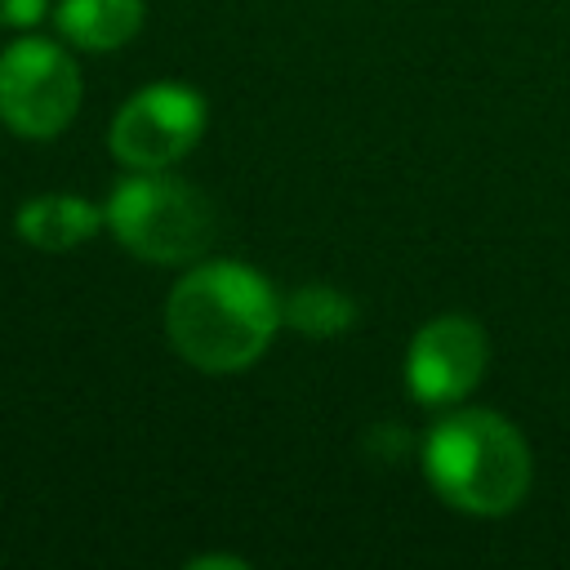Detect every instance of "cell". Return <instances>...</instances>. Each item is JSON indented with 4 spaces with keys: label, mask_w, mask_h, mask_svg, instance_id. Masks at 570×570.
I'll return each instance as SVG.
<instances>
[{
    "label": "cell",
    "mask_w": 570,
    "mask_h": 570,
    "mask_svg": "<svg viewBox=\"0 0 570 570\" xmlns=\"http://www.w3.org/2000/svg\"><path fill=\"white\" fill-rule=\"evenodd\" d=\"M281 325V294L272 281L232 258L196 263L165 298L169 343L205 374H236L254 365Z\"/></svg>",
    "instance_id": "obj_1"
},
{
    "label": "cell",
    "mask_w": 570,
    "mask_h": 570,
    "mask_svg": "<svg viewBox=\"0 0 570 570\" xmlns=\"http://www.w3.org/2000/svg\"><path fill=\"white\" fill-rule=\"evenodd\" d=\"M423 472L432 490L472 517H503L530 494L534 459L517 423L494 410H450L423 441Z\"/></svg>",
    "instance_id": "obj_2"
},
{
    "label": "cell",
    "mask_w": 570,
    "mask_h": 570,
    "mask_svg": "<svg viewBox=\"0 0 570 570\" xmlns=\"http://www.w3.org/2000/svg\"><path fill=\"white\" fill-rule=\"evenodd\" d=\"M111 236L147 263H191L209 249L218 218L205 191L169 169H129L102 205Z\"/></svg>",
    "instance_id": "obj_3"
},
{
    "label": "cell",
    "mask_w": 570,
    "mask_h": 570,
    "mask_svg": "<svg viewBox=\"0 0 570 570\" xmlns=\"http://www.w3.org/2000/svg\"><path fill=\"white\" fill-rule=\"evenodd\" d=\"M80 71L71 53L40 36H18L0 49V120L18 138H53L76 120Z\"/></svg>",
    "instance_id": "obj_4"
},
{
    "label": "cell",
    "mask_w": 570,
    "mask_h": 570,
    "mask_svg": "<svg viewBox=\"0 0 570 570\" xmlns=\"http://www.w3.org/2000/svg\"><path fill=\"white\" fill-rule=\"evenodd\" d=\"M205 120L209 107L191 85L156 80L134 98H125L107 142L125 169H169L200 142Z\"/></svg>",
    "instance_id": "obj_5"
},
{
    "label": "cell",
    "mask_w": 570,
    "mask_h": 570,
    "mask_svg": "<svg viewBox=\"0 0 570 570\" xmlns=\"http://www.w3.org/2000/svg\"><path fill=\"white\" fill-rule=\"evenodd\" d=\"M490 365V338L472 316H432L405 352V383L423 405H459Z\"/></svg>",
    "instance_id": "obj_6"
},
{
    "label": "cell",
    "mask_w": 570,
    "mask_h": 570,
    "mask_svg": "<svg viewBox=\"0 0 570 570\" xmlns=\"http://www.w3.org/2000/svg\"><path fill=\"white\" fill-rule=\"evenodd\" d=\"M98 227H107V214L98 205H89L85 196H71V191H45V196H31L22 209H18V232L27 245L45 249V254H62V249H76L80 240H89Z\"/></svg>",
    "instance_id": "obj_7"
},
{
    "label": "cell",
    "mask_w": 570,
    "mask_h": 570,
    "mask_svg": "<svg viewBox=\"0 0 570 570\" xmlns=\"http://www.w3.org/2000/svg\"><path fill=\"white\" fill-rule=\"evenodd\" d=\"M142 18H147L142 0H58L53 9L58 36L89 53L129 45L142 31Z\"/></svg>",
    "instance_id": "obj_8"
},
{
    "label": "cell",
    "mask_w": 570,
    "mask_h": 570,
    "mask_svg": "<svg viewBox=\"0 0 570 570\" xmlns=\"http://www.w3.org/2000/svg\"><path fill=\"white\" fill-rule=\"evenodd\" d=\"M281 321L298 334H312V338H330V334H343L352 330L356 321V303L334 289V285H303L294 294L281 298Z\"/></svg>",
    "instance_id": "obj_9"
},
{
    "label": "cell",
    "mask_w": 570,
    "mask_h": 570,
    "mask_svg": "<svg viewBox=\"0 0 570 570\" xmlns=\"http://www.w3.org/2000/svg\"><path fill=\"white\" fill-rule=\"evenodd\" d=\"M49 13V0H0V27L9 31H31Z\"/></svg>",
    "instance_id": "obj_10"
},
{
    "label": "cell",
    "mask_w": 570,
    "mask_h": 570,
    "mask_svg": "<svg viewBox=\"0 0 570 570\" xmlns=\"http://www.w3.org/2000/svg\"><path fill=\"white\" fill-rule=\"evenodd\" d=\"M191 566H232V570H240L245 561L240 557H191Z\"/></svg>",
    "instance_id": "obj_11"
}]
</instances>
